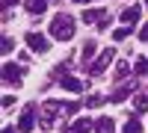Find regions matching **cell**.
<instances>
[{"label":"cell","mask_w":148,"mask_h":133,"mask_svg":"<svg viewBox=\"0 0 148 133\" xmlns=\"http://www.w3.org/2000/svg\"><path fill=\"white\" fill-rule=\"evenodd\" d=\"M51 35L53 39H59V42H68L71 35H74V18L71 15H56L53 21H51Z\"/></svg>","instance_id":"obj_2"},{"label":"cell","mask_w":148,"mask_h":133,"mask_svg":"<svg viewBox=\"0 0 148 133\" xmlns=\"http://www.w3.org/2000/svg\"><path fill=\"white\" fill-rule=\"evenodd\" d=\"M24 42H27V47H30L33 53H47V47H51V42H47L42 33H33V30L24 35Z\"/></svg>","instance_id":"obj_4"},{"label":"cell","mask_w":148,"mask_h":133,"mask_svg":"<svg viewBox=\"0 0 148 133\" xmlns=\"http://www.w3.org/2000/svg\"><path fill=\"white\" fill-rule=\"evenodd\" d=\"M95 50H98V44H95L92 39H89V42L83 44V50H80V53H83V62H86V65H89V59L95 56Z\"/></svg>","instance_id":"obj_15"},{"label":"cell","mask_w":148,"mask_h":133,"mask_svg":"<svg viewBox=\"0 0 148 133\" xmlns=\"http://www.w3.org/2000/svg\"><path fill=\"white\" fill-rule=\"evenodd\" d=\"M24 6H27L30 15H42V12L47 9V0H24Z\"/></svg>","instance_id":"obj_11"},{"label":"cell","mask_w":148,"mask_h":133,"mask_svg":"<svg viewBox=\"0 0 148 133\" xmlns=\"http://www.w3.org/2000/svg\"><path fill=\"white\" fill-rule=\"evenodd\" d=\"M9 50H12V39L6 35V39H3V53H9Z\"/></svg>","instance_id":"obj_21"},{"label":"cell","mask_w":148,"mask_h":133,"mask_svg":"<svg viewBox=\"0 0 148 133\" xmlns=\"http://www.w3.org/2000/svg\"><path fill=\"white\" fill-rule=\"evenodd\" d=\"M12 3H15V0H3V9H9V6H12Z\"/></svg>","instance_id":"obj_24"},{"label":"cell","mask_w":148,"mask_h":133,"mask_svg":"<svg viewBox=\"0 0 148 133\" xmlns=\"http://www.w3.org/2000/svg\"><path fill=\"white\" fill-rule=\"evenodd\" d=\"M3 133H18V130H15V127H9V124H6V127H3Z\"/></svg>","instance_id":"obj_23"},{"label":"cell","mask_w":148,"mask_h":133,"mask_svg":"<svg viewBox=\"0 0 148 133\" xmlns=\"http://www.w3.org/2000/svg\"><path fill=\"white\" fill-rule=\"evenodd\" d=\"M113 53H116L113 47H104V50H101V56H98L95 62H92V68H89V74H92V77H101L104 71H107V65L113 62Z\"/></svg>","instance_id":"obj_3"},{"label":"cell","mask_w":148,"mask_h":133,"mask_svg":"<svg viewBox=\"0 0 148 133\" xmlns=\"http://www.w3.org/2000/svg\"><path fill=\"white\" fill-rule=\"evenodd\" d=\"M21 77H24V68H21V65H15V62H6V65H3V80L9 83V86L21 83Z\"/></svg>","instance_id":"obj_6"},{"label":"cell","mask_w":148,"mask_h":133,"mask_svg":"<svg viewBox=\"0 0 148 133\" xmlns=\"http://www.w3.org/2000/svg\"><path fill=\"white\" fill-rule=\"evenodd\" d=\"M127 35H130V27L125 24V27H121V30H116V33H113V39H116V42H125Z\"/></svg>","instance_id":"obj_18"},{"label":"cell","mask_w":148,"mask_h":133,"mask_svg":"<svg viewBox=\"0 0 148 133\" xmlns=\"http://www.w3.org/2000/svg\"><path fill=\"white\" fill-rule=\"evenodd\" d=\"M127 71H130V68H127V62H119V65H116V77H113V80H125Z\"/></svg>","instance_id":"obj_19"},{"label":"cell","mask_w":148,"mask_h":133,"mask_svg":"<svg viewBox=\"0 0 148 133\" xmlns=\"http://www.w3.org/2000/svg\"><path fill=\"white\" fill-rule=\"evenodd\" d=\"M130 104H133V110H136V113H148V95H145V92H136V95L130 98Z\"/></svg>","instance_id":"obj_10"},{"label":"cell","mask_w":148,"mask_h":133,"mask_svg":"<svg viewBox=\"0 0 148 133\" xmlns=\"http://www.w3.org/2000/svg\"><path fill=\"white\" fill-rule=\"evenodd\" d=\"M139 15H142L139 6H127V9H121V24H136Z\"/></svg>","instance_id":"obj_8"},{"label":"cell","mask_w":148,"mask_h":133,"mask_svg":"<svg viewBox=\"0 0 148 133\" xmlns=\"http://www.w3.org/2000/svg\"><path fill=\"white\" fill-rule=\"evenodd\" d=\"M130 92H133V86H121V89H116V92H113V101H121V98H127Z\"/></svg>","instance_id":"obj_17"},{"label":"cell","mask_w":148,"mask_h":133,"mask_svg":"<svg viewBox=\"0 0 148 133\" xmlns=\"http://www.w3.org/2000/svg\"><path fill=\"white\" fill-rule=\"evenodd\" d=\"M145 6H148V0H145Z\"/></svg>","instance_id":"obj_26"},{"label":"cell","mask_w":148,"mask_h":133,"mask_svg":"<svg viewBox=\"0 0 148 133\" xmlns=\"http://www.w3.org/2000/svg\"><path fill=\"white\" fill-rule=\"evenodd\" d=\"M133 68H136V74H142V77H145V74H148V59H145V56H139L136 62H133Z\"/></svg>","instance_id":"obj_16"},{"label":"cell","mask_w":148,"mask_h":133,"mask_svg":"<svg viewBox=\"0 0 148 133\" xmlns=\"http://www.w3.org/2000/svg\"><path fill=\"white\" fill-rule=\"evenodd\" d=\"M121 133H142L139 118H136V115H133V118H127V121H125V127H121Z\"/></svg>","instance_id":"obj_14"},{"label":"cell","mask_w":148,"mask_h":133,"mask_svg":"<svg viewBox=\"0 0 148 133\" xmlns=\"http://www.w3.org/2000/svg\"><path fill=\"white\" fill-rule=\"evenodd\" d=\"M95 133H116V124H113V118H98L95 121Z\"/></svg>","instance_id":"obj_13"},{"label":"cell","mask_w":148,"mask_h":133,"mask_svg":"<svg viewBox=\"0 0 148 133\" xmlns=\"http://www.w3.org/2000/svg\"><path fill=\"white\" fill-rule=\"evenodd\" d=\"M139 39H142V42H148V24H145V27L139 30Z\"/></svg>","instance_id":"obj_22"},{"label":"cell","mask_w":148,"mask_h":133,"mask_svg":"<svg viewBox=\"0 0 148 133\" xmlns=\"http://www.w3.org/2000/svg\"><path fill=\"white\" fill-rule=\"evenodd\" d=\"M33 127H36V106L30 104V106H24V113L18 118V133H30Z\"/></svg>","instance_id":"obj_5"},{"label":"cell","mask_w":148,"mask_h":133,"mask_svg":"<svg viewBox=\"0 0 148 133\" xmlns=\"http://www.w3.org/2000/svg\"><path fill=\"white\" fill-rule=\"evenodd\" d=\"M74 3H86V0H74Z\"/></svg>","instance_id":"obj_25"},{"label":"cell","mask_w":148,"mask_h":133,"mask_svg":"<svg viewBox=\"0 0 148 133\" xmlns=\"http://www.w3.org/2000/svg\"><path fill=\"white\" fill-rule=\"evenodd\" d=\"M89 130H95V121H89V118H77L65 133H89Z\"/></svg>","instance_id":"obj_7"},{"label":"cell","mask_w":148,"mask_h":133,"mask_svg":"<svg viewBox=\"0 0 148 133\" xmlns=\"http://www.w3.org/2000/svg\"><path fill=\"white\" fill-rule=\"evenodd\" d=\"M59 86H62L65 92H74V95L83 92V83H80L77 77H62V80H59Z\"/></svg>","instance_id":"obj_9"},{"label":"cell","mask_w":148,"mask_h":133,"mask_svg":"<svg viewBox=\"0 0 148 133\" xmlns=\"http://www.w3.org/2000/svg\"><path fill=\"white\" fill-rule=\"evenodd\" d=\"M104 18H107L104 9H86V12H83V21H86V24H98V21H104Z\"/></svg>","instance_id":"obj_12"},{"label":"cell","mask_w":148,"mask_h":133,"mask_svg":"<svg viewBox=\"0 0 148 133\" xmlns=\"http://www.w3.org/2000/svg\"><path fill=\"white\" fill-rule=\"evenodd\" d=\"M101 104H104L101 95H89V101H86V106H89V110H95V106H101Z\"/></svg>","instance_id":"obj_20"},{"label":"cell","mask_w":148,"mask_h":133,"mask_svg":"<svg viewBox=\"0 0 148 133\" xmlns=\"http://www.w3.org/2000/svg\"><path fill=\"white\" fill-rule=\"evenodd\" d=\"M80 110V104L77 101H68V104H59V101H45L42 104V113H39V124L42 130H51L59 124V118H68Z\"/></svg>","instance_id":"obj_1"}]
</instances>
